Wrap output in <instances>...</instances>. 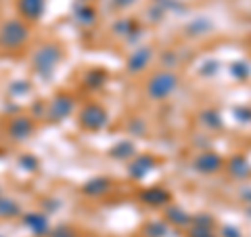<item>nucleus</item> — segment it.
<instances>
[{"label":"nucleus","instance_id":"obj_1","mask_svg":"<svg viewBox=\"0 0 251 237\" xmlns=\"http://www.w3.org/2000/svg\"><path fill=\"white\" fill-rule=\"evenodd\" d=\"M176 86H178V78L174 74L161 72V74L153 76V80L149 82L147 90H149V94H151L153 99H166L168 94H172L176 90Z\"/></svg>","mask_w":251,"mask_h":237},{"label":"nucleus","instance_id":"obj_2","mask_svg":"<svg viewBox=\"0 0 251 237\" xmlns=\"http://www.w3.org/2000/svg\"><path fill=\"white\" fill-rule=\"evenodd\" d=\"M25 38H27V30L19 21L6 23V26L2 28V31H0V40H2L6 46H19Z\"/></svg>","mask_w":251,"mask_h":237},{"label":"nucleus","instance_id":"obj_3","mask_svg":"<svg viewBox=\"0 0 251 237\" xmlns=\"http://www.w3.org/2000/svg\"><path fill=\"white\" fill-rule=\"evenodd\" d=\"M59 57H61V53H59L57 46H52V44L44 46V49H40L36 55V69L40 74H50L54 63L59 61Z\"/></svg>","mask_w":251,"mask_h":237},{"label":"nucleus","instance_id":"obj_4","mask_svg":"<svg viewBox=\"0 0 251 237\" xmlns=\"http://www.w3.org/2000/svg\"><path fill=\"white\" fill-rule=\"evenodd\" d=\"M80 120H82V124L86 126V128H92V130L103 128V126L107 124V112L99 105H88L82 112Z\"/></svg>","mask_w":251,"mask_h":237},{"label":"nucleus","instance_id":"obj_5","mask_svg":"<svg viewBox=\"0 0 251 237\" xmlns=\"http://www.w3.org/2000/svg\"><path fill=\"white\" fill-rule=\"evenodd\" d=\"M220 166H222V160L216 153H201L197 160H195V168L199 172H216Z\"/></svg>","mask_w":251,"mask_h":237},{"label":"nucleus","instance_id":"obj_6","mask_svg":"<svg viewBox=\"0 0 251 237\" xmlns=\"http://www.w3.org/2000/svg\"><path fill=\"white\" fill-rule=\"evenodd\" d=\"M149 59H151V51L149 49H138L136 53H132V57L128 59V69L130 72H140V69L149 63Z\"/></svg>","mask_w":251,"mask_h":237},{"label":"nucleus","instance_id":"obj_7","mask_svg":"<svg viewBox=\"0 0 251 237\" xmlns=\"http://www.w3.org/2000/svg\"><path fill=\"white\" fill-rule=\"evenodd\" d=\"M44 11V0H21V13L29 19H38Z\"/></svg>","mask_w":251,"mask_h":237},{"label":"nucleus","instance_id":"obj_8","mask_svg":"<svg viewBox=\"0 0 251 237\" xmlns=\"http://www.w3.org/2000/svg\"><path fill=\"white\" fill-rule=\"evenodd\" d=\"M153 166H155V160H153L151 155H143V157H138V160H136L134 164H132V168H130V170H132V177H134V178L145 177L147 172L153 168Z\"/></svg>","mask_w":251,"mask_h":237},{"label":"nucleus","instance_id":"obj_9","mask_svg":"<svg viewBox=\"0 0 251 237\" xmlns=\"http://www.w3.org/2000/svg\"><path fill=\"white\" fill-rule=\"evenodd\" d=\"M168 193L163 191V189L159 187H153V189H147V191L143 193V200L147 204H151V206H161V204H166L168 202Z\"/></svg>","mask_w":251,"mask_h":237},{"label":"nucleus","instance_id":"obj_10","mask_svg":"<svg viewBox=\"0 0 251 237\" xmlns=\"http://www.w3.org/2000/svg\"><path fill=\"white\" fill-rule=\"evenodd\" d=\"M31 128H34V126H31V122L27 118H17V120L11 124V134L15 139H25L31 132Z\"/></svg>","mask_w":251,"mask_h":237},{"label":"nucleus","instance_id":"obj_11","mask_svg":"<svg viewBox=\"0 0 251 237\" xmlns=\"http://www.w3.org/2000/svg\"><path fill=\"white\" fill-rule=\"evenodd\" d=\"M23 223H25L36 235H44L46 229H49V225H46V218L42 214H27Z\"/></svg>","mask_w":251,"mask_h":237},{"label":"nucleus","instance_id":"obj_12","mask_svg":"<svg viewBox=\"0 0 251 237\" xmlns=\"http://www.w3.org/2000/svg\"><path fill=\"white\" fill-rule=\"evenodd\" d=\"M72 99H69V97H61V99H57V101H54V103H52V118H54V120H57V118H59V120H61V118H65L69 112H72Z\"/></svg>","mask_w":251,"mask_h":237},{"label":"nucleus","instance_id":"obj_13","mask_svg":"<svg viewBox=\"0 0 251 237\" xmlns=\"http://www.w3.org/2000/svg\"><path fill=\"white\" fill-rule=\"evenodd\" d=\"M109 189V180L107 178H94L90 183H86L84 191L86 193H92V195H99V193H105Z\"/></svg>","mask_w":251,"mask_h":237},{"label":"nucleus","instance_id":"obj_14","mask_svg":"<svg viewBox=\"0 0 251 237\" xmlns=\"http://www.w3.org/2000/svg\"><path fill=\"white\" fill-rule=\"evenodd\" d=\"M247 170H249V166H247V162L243 160V157H234V160L230 162V172L232 175L243 177V175H247Z\"/></svg>","mask_w":251,"mask_h":237},{"label":"nucleus","instance_id":"obj_15","mask_svg":"<svg viewBox=\"0 0 251 237\" xmlns=\"http://www.w3.org/2000/svg\"><path fill=\"white\" fill-rule=\"evenodd\" d=\"M168 216L172 218V223H176V225H186L188 220H191V218H188L180 208H172V210L168 212Z\"/></svg>","mask_w":251,"mask_h":237},{"label":"nucleus","instance_id":"obj_16","mask_svg":"<svg viewBox=\"0 0 251 237\" xmlns=\"http://www.w3.org/2000/svg\"><path fill=\"white\" fill-rule=\"evenodd\" d=\"M166 235V225L163 223H153L147 227V237H163Z\"/></svg>","mask_w":251,"mask_h":237},{"label":"nucleus","instance_id":"obj_17","mask_svg":"<svg viewBox=\"0 0 251 237\" xmlns=\"http://www.w3.org/2000/svg\"><path fill=\"white\" fill-rule=\"evenodd\" d=\"M13 214H17V206L13 202L0 200V216H13Z\"/></svg>","mask_w":251,"mask_h":237},{"label":"nucleus","instance_id":"obj_18","mask_svg":"<svg viewBox=\"0 0 251 237\" xmlns=\"http://www.w3.org/2000/svg\"><path fill=\"white\" fill-rule=\"evenodd\" d=\"M111 153H113L115 157H128V155L132 153V145H130V143H120Z\"/></svg>","mask_w":251,"mask_h":237},{"label":"nucleus","instance_id":"obj_19","mask_svg":"<svg viewBox=\"0 0 251 237\" xmlns=\"http://www.w3.org/2000/svg\"><path fill=\"white\" fill-rule=\"evenodd\" d=\"M191 237H214V235H211V231L205 227H195L191 231Z\"/></svg>","mask_w":251,"mask_h":237},{"label":"nucleus","instance_id":"obj_20","mask_svg":"<svg viewBox=\"0 0 251 237\" xmlns=\"http://www.w3.org/2000/svg\"><path fill=\"white\" fill-rule=\"evenodd\" d=\"M52 237H75V235H74V231L69 227H59L57 231L52 233Z\"/></svg>","mask_w":251,"mask_h":237},{"label":"nucleus","instance_id":"obj_21","mask_svg":"<svg viewBox=\"0 0 251 237\" xmlns=\"http://www.w3.org/2000/svg\"><path fill=\"white\" fill-rule=\"evenodd\" d=\"M203 118H205V124H211V126H220L218 122V116L214 112H207V114H203Z\"/></svg>","mask_w":251,"mask_h":237},{"label":"nucleus","instance_id":"obj_22","mask_svg":"<svg viewBox=\"0 0 251 237\" xmlns=\"http://www.w3.org/2000/svg\"><path fill=\"white\" fill-rule=\"evenodd\" d=\"M120 4H130V0H120Z\"/></svg>","mask_w":251,"mask_h":237}]
</instances>
